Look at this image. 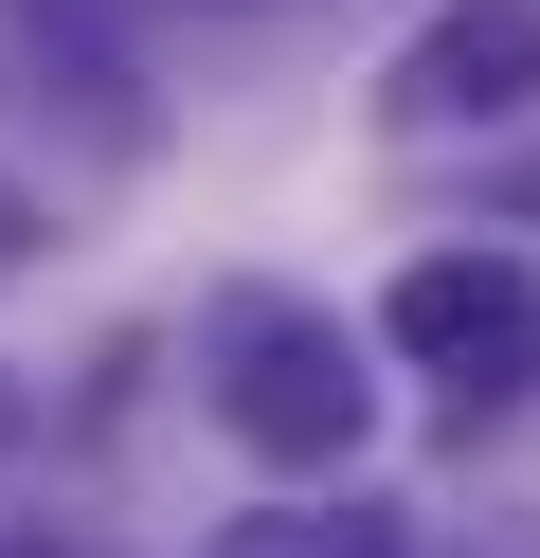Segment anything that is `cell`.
Returning <instances> with one entry per match:
<instances>
[{
  "instance_id": "cell-5",
  "label": "cell",
  "mask_w": 540,
  "mask_h": 558,
  "mask_svg": "<svg viewBox=\"0 0 540 558\" xmlns=\"http://www.w3.org/2000/svg\"><path fill=\"white\" fill-rule=\"evenodd\" d=\"M19 253H36V198H19V181H0V270H19Z\"/></svg>"
},
{
  "instance_id": "cell-2",
  "label": "cell",
  "mask_w": 540,
  "mask_h": 558,
  "mask_svg": "<svg viewBox=\"0 0 540 558\" xmlns=\"http://www.w3.org/2000/svg\"><path fill=\"white\" fill-rule=\"evenodd\" d=\"M540 90V0H451L415 54H396V126H468Z\"/></svg>"
},
{
  "instance_id": "cell-3",
  "label": "cell",
  "mask_w": 540,
  "mask_h": 558,
  "mask_svg": "<svg viewBox=\"0 0 540 558\" xmlns=\"http://www.w3.org/2000/svg\"><path fill=\"white\" fill-rule=\"evenodd\" d=\"M415 361H540V289L504 253H432V270H396V306H379Z\"/></svg>"
},
{
  "instance_id": "cell-4",
  "label": "cell",
  "mask_w": 540,
  "mask_h": 558,
  "mask_svg": "<svg viewBox=\"0 0 540 558\" xmlns=\"http://www.w3.org/2000/svg\"><path fill=\"white\" fill-rule=\"evenodd\" d=\"M235 558H396L379 522H271V541H235Z\"/></svg>"
},
{
  "instance_id": "cell-1",
  "label": "cell",
  "mask_w": 540,
  "mask_h": 558,
  "mask_svg": "<svg viewBox=\"0 0 540 558\" xmlns=\"http://www.w3.org/2000/svg\"><path fill=\"white\" fill-rule=\"evenodd\" d=\"M216 414H235V450H271V469H343V450H360L343 325H307V306H235V378H216Z\"/></svg>"
}]
</instances>
